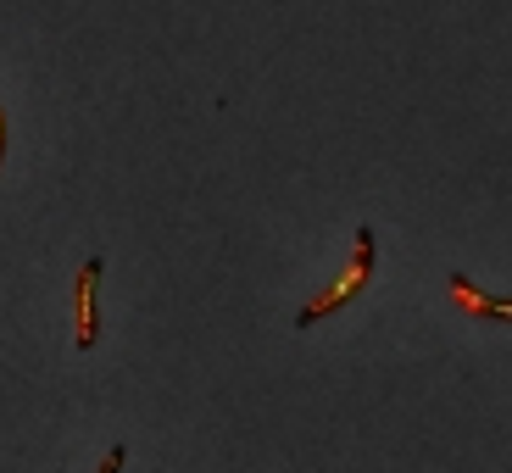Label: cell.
<instances>
[{
  "label": "cell",
  "mask_w": 512,
  "mask_h": 473,
  "mask_svg": "<svg viewBox=\"0 0 512 473\" xmlns=\"http://www.w3.org/2000/svg\"><path fill=\"white\" fill-rule=\"evenodd\" d=\"M368 279H373V229H362V234H357V262H351V273L334 284L329 295H318L307 312H295V323H312V318H323V312H334L340 301H351V295H357Z\"/></svg>",
  "instance_id": "6da1fadb"
},
{
  "label": "cell",
  "mask_w": 512,
  "mask_h": 473,
  "mask_svg": "<svg viewBox=\"0 0 512 473\" xmlns=\"http://www.w3.org/2000/svg\"><path fill=\"white\" fill-rule=\"evenodd\" d=\"M95 279H101V262H84L78 273V346H95Z\"/></svg>",
  "instance_id": "7a4b0ae2"
},
{
  "label": "cell",
  "mask_w": 512,
  "mask_h": 473,
  "mask_svg": "<svg viewBox=\"0 0 512 473\" xmlns=\"http://www.w3.org/2000/svg\"><path fill=\"white\" fill-rule=\"evenodd\" d=\"M451 290H457V301H462V307H479V312H485V318H512V312H507V301H479V295L474 290H468V284H451Z\"/></svg>",
  "instance_id": "3957f363"
},
{
  "label": "cell",
  "mask_w": 512,
  "mask_h": 473,
  "mask_svg": "<svg viewBox=\"0 0 512 473\" xmlns=\"http://www.w3.org/2000/svg\"><path fill=\"white\" fill-rule=\"evenodd\" d=\"M117 468H123V446H112V457L101 462V473H117Z\"/></svg>",
  "instance_id": "277c9868"
},
{
  "label": "cell",
  "mask_w": 512,
  "mask_h": 473,
  "mask_svg": "<svg viewBox=\"0 0 512 473\" xmlns=\"http://www.w3.org/2000/svg\"><path fill=\"white\" fill-rule=\"evenodd\" d=\"M0 151H6V117H0Z\"/></svg>",
  "instance_id": "5b68a950"
}]
</instances>
